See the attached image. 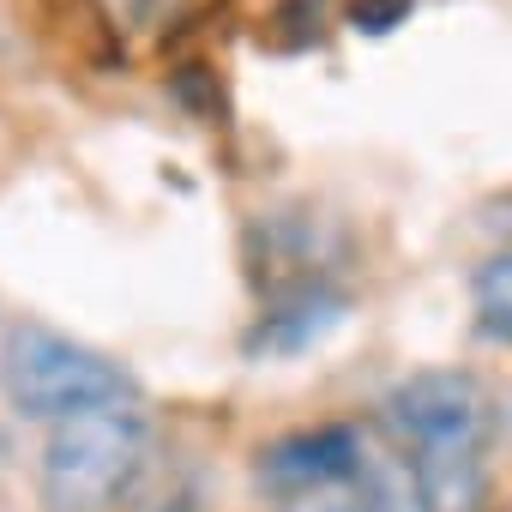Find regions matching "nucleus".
<instances>
[{
    "label": "nucleus",
    "mask_w": 512,
    "mask_h": 512,
    "mask_svg": "<svg viewBox=\"0 0 512 512\" xmlns=\"http://www.w3.org/2000/svg\"><path fill=\"white\" fill-rule=\"evenodd\" d=\"M7 380H13V404L37 422H73V416H91V410L133 404V380L109 356H97V350H85V344H73L49 326H19L13 332Z\"/></svg>",
    "instance_id": "obj_2"
},
{
    "label": "nucleus",
    "mask_w": 512,
    "mask_h": 512,
    "mask_svg": "<svg viewBox=\"0 0 512 512\" xmlns=\"http://www.w3.org/2000/svg\"><path fill=\"white\" fill-rule=\"evenodd\" d=\"M470 296H476L482 332L512 344V253H488V260L476 266V278H470Z\"/></svg>",
    "instance_id": "obj_9"
},
{
    "label": "nucleus",
    "mask_w": 512,
    "mask_h": 512,
    "mask_svg": "<svg viewBox=\"0 0 512 512\" xmlns=\"http://www.w3.org/2000/svg\"><path fill=\"white\" fill-rule=\"evenodd\" d=\"M410 482L422 512H476L482 506V452H410Z\"/></svg>",
    "instance_id": "obj_6"
},
{
    "label": "nucleus",
    "mask_w": 512,
    "mask_h": 512,
    "mask_svg": "<svg viewBox=\"0 0 512 512\" xmlns=\"http://www.w3.org/2000/svg\"><path fill=\"white\" fill-rule=\"evenodd\" d=\"M386 428L410 452H482L494 434V398L476 374L422 368L386 392Z\"/></svg>",
    "instance_id": "obj_3"
},
{
    "label": "nucleus",
    "mask_w": 512,
    "mask_h": 512,
    "mask_svg": "<svg viewBox=\"0 0 512 512\" xmlns=\"http://www.w3.org/2000/svg\"><path fill=\"white\" fill-rule=\"evenodd\" d=\"M362 458H368V440L350 422H326V428H302V434H284L278 446H266L260 464H253V482L272 500H290V494L344 482Z\"/></svg>",
    "instance_id": "obj_4"
},
{
    "label": "nucleus",
    "mask_w": 512,
    "mask_h": 512,
    "mask_svg": "<svg viewBox=\"0 0 512 512\" xmlns=\"http://www.w3.org/2000/svg\"><path fill=\"white\" fill-rule=\"evenodd\" d=\"M85 7L103 19V31L127 37V31H151V37H175L193 13H205L211 0H85Z\"/></svg>",
    "instance_id": "obj_8"
},
{
    "label": "nucleus",
    "mask_w": 512,
    "mask_h": 512,
    "mask_svg": "<svg viewBox=\"0 0 512 512\" xmlns=\"http://www.w3.org/2000/svg\"><path fill=\"white\" fill-rule=\"evenodd\" d=\"M410 7L416 0H350V25L362 37H386V31H398L410 19Z\"/></svg>",
    "instance_id": "obj_10"
},
{
    "label": "nucleus",
    "mask_w": 512,
    "mask_h": 512,
    "mask_svg": "<svg viewBox=\"0 0 512 512\" xmlns=\"http://www.w3.org/2000/svg\"><path fill=\"white\" fill-rule=\"evenodd\" d=\"M338 320H344V296H332V290H296L284 308H272L260 326H253L247 350H308Z\"/></svg>",
    "instance_id": "obj_7"
},
{
    "label": "nucleus",
    "mask_w": 512,
    "mask_h": 512,
    "mask_svg": "<svg viewBox=\"0 0 512 512\" xmlns=\"http://www.w3.org/2000/svg\"><path fill=\"white\" fill-rule=\"evenodd\" d=\"M278 512H422V500H416L410 464L398 470L392 458H374V446H368V458L344 482L290 494V500H278Z\"/></svg>",
    "instance_id": "obj_5"
},
{
    "label": "nucleus",
    "mask_w": 512,
    "mask_h": 512,
    "mask_svg": "<svg viewBox=\"0 0 512 512\" xmlns=\"http://www.w3.org/2000/svg\"><path fill=\"white\" fill-rule=\"evenodd\" d=\"M145 452H151V428L133 404L55 422L43 446V494L61 512H103L139 482Z\"/></svg>",
    "instance_id": "obj_1"
},
{
    "label": "nucleus",
    "mask_w": 512,
    "mask_h": 512,
    "mask_svg": "<svg viewBox=\"0 0 512 512\" xmlns=\"http://www.w3.org/2000/svg\"><path fill=\"white\" fill-rule=\"evenodd\" d=\"M494 223H500V229L512 235V193H506V199H494Z\"/></svg>",
    "instance_id": "obj_11"
}]
</instances>
